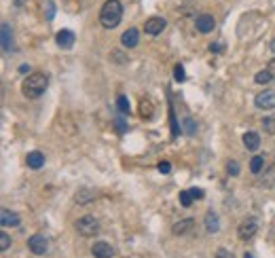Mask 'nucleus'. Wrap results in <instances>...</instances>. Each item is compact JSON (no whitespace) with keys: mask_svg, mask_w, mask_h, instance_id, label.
Returning <instances> with one entry per match:
<instances>
[{"mask_svg":"<svg viewBox=\"0 0 275 258\" xmlns=\"http://www.w3.org/2000/svg\"><path fill=\"white\" fill-rule=\"evenodd\" d=\"M47 87H49V76L45 72H32V74L21 83V93H23V97H28V100H36V97H40L45 93Z\"/></svg>","mask_w":275,"mask_h":258,"instance_id":"f257e3e1","label":"nucleus"},{"mask_svg":"<svg viewBox=\"0 0 275 258\" xmlns=\"http://www.w3.org/2000/svg\"><path fill=\"white\" fill-rule=\"evenodd\" d=\"M121 19H123V4L119 0H106L100 11V23L106 30H112L119 26Z\"/></svg>","mask_w":275,"mask_h":258,"instance_id":"f03ea898","label":"nucleus"},{"mask_svg":"<svg viewBox=\"0 0 275 258\" xmlns=\"http://www.w3.org/2000/svg\"><path fill=\"white\" fill-rule=\"evenodd\" d=\"M76 229L83 237H93L100 233V222H97L95 216H83V218H78Z\"/></svg>","mask_w":275,"mask_h":258,"instance_id":"7ed1b4c3","label":"nucleus"},{"mask_svg":"<svg viewBox=\"0 0 275 258\" xmlns=\"http://www.w3.org/2000/svg\"><path fill=\"white\" fill-rule=\"evenodd\" d=\"M256 108H260V110H273L275 108V89H265V91H260L258 95H256Z\"/></svg>","mask_w":275,"mask_h":258,"instance_id":"20e7f679","label":"nucleus"},{"mask_svg":"<svg viewBox=\"0 0 275 258\" xmlns=\"http://www.w3.org/2000/svg\"><path fill=\"white\" fill-rule=\"evenodd\" d=\"M28 248H30V252H32V254L45 256V254H47V248H49L47 237L40 235V233H36V235H32V237L28 239Z\"/></svg>","mask_w":275,"mask_h":258,"instance_id":"39448f33","label":"nucleus"},{"mask_svg":"<svg viewBox=\"0 0 275 258\" xmlns=\"http://www.w3.org/2000/svg\"><path fill=\"white\" fill-rule=\"evenodd\" d=\"M256 231H258V222H256V218H248V220H243V222L239 224L237 235H239V239H250V237L256 235Z\"/></svg>","mask_w":275,"mask_h":258,"instance_id":"423d86ee","label":"nucleus"},{"mask_svg":"<svg viewBox=\"0 0 275 258\" xmlns=\"http://www.w3.org/2000/svg\"><path fill=\"white\" fill-rule=\"evenodd\" d=\"M165 26H167V21H165L163 17H150V19H146V23H144V32L150 36H157L163 32Z\"/></svg>","mask_w":275,"mask_h":258,"instance_id":"0eeeda50","label":"nucleus"},{"mask_svg":"<svg viewBox=\"0 0 275 258\" xmlns=\"http://www.w3.org/2000/svg\"><path fill=\"white\" fill-rule=\"evenodd\" d=\"M138 42H140V32H138L136 28L125 30L123 36H121V45H123L125 49H133V47H138Z\"/></svg>","mask_w":275,"mask_h":258,"instance_id":"6e6552de","label":"nucleus"},{"mask_svg":"<svg viewBox=\"0 0 275 258\" xmlns=\"http://www.w3.org/2000/svg\"><path fill=\"white\" fill-rule=\"evenodd\" d=\"M91 252H93V256H95V258H112V256H114L112 245L106 243V241H97V243H93Z\"/></svg>","mask_w":275,"mask_h":258,"instance_id":"1a4fd4ad","label":"nucleus"},{"mask_svg":"<svg viewBox=\"0 0 275 258\" xmlns=\"http://www.w3.org/2000/svg\"><path fill=\"white\" fill-rule=\"evenodd\" d=\"M55 42L62 49H70L74 45V32H72V30H59L57 36H55Z\"/></svg>","mask_w":275,"mask_h":258,"instance_id":"9d476101","label":"nucleus"},{"mask_svg":"<svg viewBox=\"0 0 275 258\" xmlns=\"http://www.w3.org/2000/svg\"><path fill=\"white\" fill-rule=\"evenodd\" d=\"M214 26H216V21H214V17L212 15H199L197 17V30L201 34H207V32H212Z\"/></svg>","mask_w":275,"mask_h":258,"instance_id":"9b49d317","label":"nucleus"},{"mask_svg":"<svg viewBox=\"0 0 275 258\" xmlns=\"http://www.w3.org/2000/svg\"><path fill=\"white\" fill-rule=\"evenodd\" d=\"M19 214L15 212H9V210H2L0 212V224L2 226H19Z\"/></svg>","mask_w":275,"mask_h":258,"instance_id":"f8f14e48","label":"nucleus"},{"mask_svg":"<svg viewBox=\"0 0 275 258\" xmlns=\"http://www.w3.org/2000/svg\"><path fill=\"white\" fill-rule=\"evenodd\" d=\"M243 146H246L248 150H258L260 136L256 131H246V133H243Z\"/></svg>","mask_w":275,"mask_h":258,"instance_id":"ddd939ff","label":"nucleus"},{"mask_svg":"<svg viewBox=\"0 0 275 258\" xmlns=\"http://www.w3.org/2000/svg\"><path fill=\"white\" fill-rule=\"evenodd\" d=\"M193 224H195V220L193 218H184V220H180V222H176L174 226H172V233L174 235H186L188 231L193 229Z\"/></svg>","mask_w":275,"mask_h":258,"instance_id":"4468645a","label":"nucleus"},{"mask_svg":"<svg viewBox=\"0 0 275 258\" xmlns=\"http://www.w3.org/2000/svg\"><path fill=\"white\" fill-rule=\"evenodd\" d=\"M42 165H45V155L38 150H34V152H28V167L30 169H40Z\"/></svg>","mask_w":275,"mask_h":258,"instance_id":"2eb2a0df","label":"nucleus"},{"mask_svg":"<svg viewBox=\"0 0 275 258\" xmlns=\"http://www.w3.org/2000/svg\"><path fill=\"white\" fill-rule=\"evenodd\" d=\"M11 47H13V32L9 23H2V51L11 53Z\"/></svg>","mask_w":275,"mask_h":258,"instance_id":"dca6fc26","label":"nucleus"},{"mask_svg":"<svg viewBox=\"0 0 275 258\" xmlns=\"http://www.w3.org/2000/svg\"><path fill=\"white\" fill-rule=\"evenodd\" d=\"M218 229H220V224H218V216L210 210V212L205 214V231H207V233H216Z\"/></svg>","mask_w":275,"mask_h":258,"instance_id":"f3484780","label":"nucleus"},{"mask_svg":"<svg viewBox=\"0 0 275 258\" xmlns=\"http://www.w3.org/2000/svg\"><path fill=\"white\" fill-rule=\"evenodd\" d=\"M250 169H252V174L258 176L260 171L265 169V157H260V155L252 157V161H250Z\"/></svg>","mask_w":275,"mask_h":258,"instance_id":"a211bd4d","label":"nucleus"},{"mask_svg":"<svg viewBox=\"0 0 275 258\" xmlns=\"http://www.w3.org/2000/svg\"><path fill=\"white\" fill-rule=\"evenodd\" d=\"M178 199H180V205L182 207H191L193 201H195V195L191 193V190H182V193L178 195Z\"/></svg>","mask_w":275,"mask_h":258,"instance_id":"6ab92c4d","label":"nucleus"},{"mask_svg":"<svg viewBox=\"0 0 275 258\" xmlns=\"http://www.w3.org/2000/svg\"><path fill=\"white\" fill-rule=\"evenodd\" d=\"M271 78H273V74L269 70H260V72H256L254 81L258 83V85H269V83H271Z\"/></svg>","mask_w":275,"mask_h":258,"instance_id":"aec40b11","label":"nucleus"},{"mask_svg":"<svg viewBox=\"0 0 275 258\" xmlns=\"http://www.w3.org/2000/svg\"><path fill=\"white\" fill-rule=\"evenodd\" d=\"M262 129H265L269 136H275V116H267V119H262Z\"/></svg>","mask_w":275,"mask_h":258,"instance_id":"412c9836","label":"nucleus"},{"mask_svg":"<svg viewBox=\"0 0 275 258\" xmlns=\"http://www.w3.org/2000/svg\"><path fill=\"white\" fill-rule=\"evenodd\" d=\"M117 106H119V110L123 114H129V100H127L125 95H119L117 97Z\"/></svg>","mask_w":275,"mask_h":258,"instance_id":"4be33fe9","label":"nucleus"},{"mask_svg":"<svg viewBox=\"0 0 275 258\" xmlns=\"http://www.w3.org/2000/svg\"><path fill=\"white\" fill-rule=\"evenodd\" d=\"M184 129H186L188 136H195V133H197V125H195V121L191 119V116H186L184 119Z\"/></svg>","mask_w":275,"mask_h":258,"instance_id":"5701e85b","label":"nucleus"},{"mask_svg":"<svg viewBox=\"0 0 275 258\" xmlns=\"http://www.w3.org/2000/svg\"><path fill=\"white\" fill-rule=\"evenodd\" d=\"M91 197H95V193H91V190H83L81 195H76V201H78V203H81V205H85V203H87V201H89Z\"/></svg>","mask_w":275,"mask_h":258,"instance_id":"b1692460","label":"nucleus"},{"mask_svg":"<svg viewBox=\"0 0 275 258\" xmlns=\"http://www.w3.org/2000/svg\"><path fill=\"white\" fill-rule=\"evenodd\" d=\"M9 245H11V237L7 235V233H0V250H9Z\"/></svg>","mask_w":275,"mask_h":258,"instance_id":"393cba45","label":"nucleus"},{"mask_svg":"<svg viewBox=\"0 0 275 258\" xmlns=\"http://www.w3.org/2000/svg\"><path fill=\"white\" fill-rule=\"evenodd\" d=\"M227 171L231 176H239V163H237V161H229L227 163Z\"/></svg>","mask_w":275,"mask_h":258,"instance_id":"a878e982","label":"nucleus"},{"mask_svg":"<svg viewBox=\"0 0 275 258\" xmlns=\"http://www.w3.org/2000/svg\"><path fill=\"white\" fill-rule=\"evenodd\" d=\"M114 127H117L121 133H125V131H127V123H125L123 116H117V119H114Z\"/></svg>","mask_w":275,"mask_h":258,"instance_id":"bb28decb","label":"nucleus"},{"mask_svg":"<svg viewBox=\"0 0 275 258\" xmlns=\"http://www.w3.org/2000/svg\"><path fill=\"white\" fill-rule=\"evenodd\" d=\"M174 78H176V81H178V83H182V81H184V68H182L180 64L174 68Z\"/></svg>","mask_w":275,"mask_h":258,"instance_id":"cd10ccee","label":"nucleus"},{"mask_svg":"<svg viewBox=\"0 0 275 258\" xmlns=\"http://www.w3.org/2000/svg\"><path fill=\"white\" fill-rule=\"evenodd\" d=\"M140 112H142V116H146V119H150V116H152V106H150V104H146V100H144Z\"/></svg>","mask_w":275,"mask_h":258,"instance_id":"c85d7f7f","label":"nucleus"},{"mask_svg":"<svg viewBox=\"0 0 275 258\" xmlns=\"http://www.w3.org/2000/svg\"><path fill=\"white\" fill-rule=\"evenodd\" d=\"M216 258H235L233 252H229L227 248H218L216 250Z\"/></svg>","mask_w":275,"mask_h":258,"instance_id":"c756f323","label":"nucleus"},{"mask_svg":"<svg viewBox=\"0 0 275 258\" xmlns=\"http://www.w3.org/2000/svg\"><path fill=\"white\" fill-rule=\"evenodd\" d=\"M159 171H161V174H169V171H172V163H169V161H161V163H159Z\"/></svg>","mask_w":275,"mask_h":258,"instance_id":"7c9ffc66","label":"nucleus"},{"mask_svg":"<svg viewBox=\"0 0 275 258\" xmlns=\"http://www.w3.org/2000/svg\"><path fill=\"white\" fill-rule=\"evenodd\" d=\"M267 70H269V72H271V74H273V78H275V57H273L271 61H269V66H267Z\"/></svg>","mask_w":275,"mask_h":258,"instance_id":"2f4dec72","label":"nucleus"},{"mask_svg":"<svg viewBox=\"0 0 275 258\" xmlns=\"http://www.w3.org/2000/svg\"><path fill=\"white\" fill-rule=\"evenodd\" d=\"M19 72H21V74H28V72H30V66H28V64H23L21 68H19Z\"/></svg>","mask_w":275,"mask_h":258,"instance_id":"473e14b6","label":"nucleus"},{"mask_svg":"<svg viewBox=\"0 0 275 258\" xmlns=\"http://www.w3.org/2000/svg\"><path fill=\"white\" fill-rule=\"evenodd\" d=\"M243 258H254V254H252V252H246V254H243Z\"/></svg>","mask_w":275,"mask_h":258,"instance_id":"72a5a7b5","label":"nucleus"},{"mask_svg":"<svg viewBox=\"0 0 275 258\" xmlns=\"http://www.w3.org/2000/svg\"><path fill=\"white\" fill-rule=\"evenodd\" d=\"M23 2H26V0H15V4H17V7H21Z\"/></svg>","mask_w":275,"mask_h":258,"instance_id":"f704fd0d","label":"nucleus"},{"mask_svg":"<svg viewBox=\"0 0 275 258\" xmlns=\"http://www.w3.org/2000/svg\"><path fill=\"white\" fill-rule=\"evenodd\" d=\"M271 51H275V38L271 40Z\"/></svg>","mask_w":275,"mask_h":258,"instance_id":"c9c22d12","label":"nucleus"}]
</instances>
